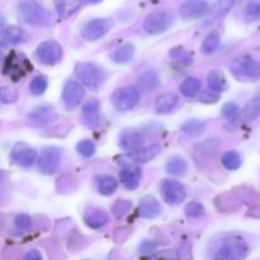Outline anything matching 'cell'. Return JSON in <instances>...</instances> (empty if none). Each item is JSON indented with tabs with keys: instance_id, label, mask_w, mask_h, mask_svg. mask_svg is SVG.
Segmentation results:
<instances>
[{
	"instance_id": "e0dca14e",
	"label": "cell",
	"mask_w": 260,
	"mask_h": 260,
	"mask_svg": "<svg viewBox=\"0 0 260 260\" xmlns=\"http://www.w3.org/2000/svg\"><path fill=\"white\" fill-rule=\"evenodd\" d=\"M161 212V206L156 198L152 196H146L140 201L139 213L142 218H155Z\"/></svg>"
},
{
	"instance_id": "1f68e13d",
	"label": "cell",
	"mask_w": 260,
	"mask_h": 260,
	"mask_svg": "<svg viewBox=\"0 0 260 260\" xmlns=\"http://www.w3.org/2000/svg\"><path fill=\"white\" fill-rule=\"evenodd\" d=\"M221 162H222V165L226 169L233 170L234 172V170H238L241 167V157L239 155V152L231 150V151H228L223 154Z\"/></svg>"
},
{
	"instance_id": "8fae6325",
	"label": "cell",
	"mask_w": 260,
	"mask_h": 260,
	"mask_svg": "<svg viewBox=\"0 0 260 260\" xmlns=\"http://www.w3.org/2000/svg\"><path fill=\"white\" fill-rule=\"evenodd\" d=\"M145 136L136 129H124L119 135L118 145L122 150L128 152H136L144 147Z\"/></svg>"
},
{
	"instance_id": "5bb4252c",
	"label": "cell",
	"mask_w": 260,
	"mask_h": 260,
	"mask_svg": "<svg viewBox=\"0 0 260 260\" xmlns=\"http://www.w3.org/2000/svg\"><path fill=\"white\" fill-rule=\"evenodd\" d=\"M109 24L106 19H93L81 28V37L85 41H96L108 32Z\"/></svg>"
},
{
	"instance_id": "7c38bea8",
	"label": "cell",
	"mask_w": 260,
	"mask_h": 260,
	"mask_svg": "<svg viewBox=\"0 0 260 260\" xmlns=\"http://www.w3.org/2000/svg\"><path fill=\"white\" fill-rule=\"evenodd\" d=\"M84 95H85V90H84V86L80 83L68 81L65 84V86H63L62 101L68 108H75V107H78L84 99Z\"/></svg>"
},
{
	"instance_id": "8992f818",
	"label": "cell",
	"mask_w": 260,
	"mask_h": 260,
	"mask_svg": "<svg viewBox=\"0 0 260 260\" xmlns=\"http://www.w3.org/2000/svg\"><path fill=\"white\" fill-rule=\"evenodd\" d=\"M140 102V90L134 86L118 89L113 95V104L118 111L128 112Z\"/></svg>"
},
{
	"instance_id": "e575fe53",
	"label": "cell",
	"mask_w": 260,
	"mask_h": 260,
	"mask_svg": "<svg viewBox=\"0 0 260 260\" xmlns=\"http://www.w3.org/2000/svg\"><path fill=\"white\" fill-rule=\"evenodd\" d=\"M47 86H48L47 78H46L45 75H38L30 81V85H29L30 93H32L33 95H42V94L46 91V89H47Z\"/></svg>"
},
{
	"instance_id": "30bf717a",
	"label": "cell",
	"mask_w": 260,
	"mask_h": 260,
	"mask_svg": "<svg viewBox=\"0 0 260 260\" xmlns=\"http://www.w3.org/2000/svg\"><path fill=\"white\" fill-rule=\"evenodd\" d=\"M210 10L208 3L205 0H187L179 8V15L185 20L198 19Z\"/></svg>"
},
{
	"instance_id": "836d02e7",
	"label": "cell",
	"mask_w": 260,
	"mask_h": 260,
	"mask_svg": "<svg viewBox=\"0 0 260 260\" xmlns=\"http://www.w3.org/2000/svg\"><path fill=\"white\" fill-rule=\"evenodd\" d=\"M182 129L190 136H200L205 132L206 123L202 121H198V119H192V121H188L187 123L183 124Z\"/></svg>"
},
{
	"instance_id": "7402d4cb",
	"label": "cell",
	"mask_w": 260,
	"mask_h": 260,
	"mask_svg": "<svg viewBox=\"0 0 260 260\" xmlns=\"http://www.w3.org/2000/svg\"><path fill=\"white\" fill-rule=\"evenodd\" d=\"M119 179L127 189H136L140 184V179H141V172L139 168H126L119 173Z\"/></svg>"
},
{
	"instance_id": "6da1fadb",
	"label": "cell",
	"mask_w": 260,
	"mask_h": 260,
	"mask_svg": "<svg viewBox=\"0 0 260 260\" xmlns=\"http://www.w3.org/2000/svg\"><path fill=\"white\" fill-rule=\"evenodd\" d=\"M230 70L240 81H255L260 78V52H248L238 56L231 62Z\"/></svg>"
},
{
	"instance_id": "44dd1931",
	"label": "cell",
	"mask_w": 260,
	"mask_h": 260,
	"mask_svg": "<svg viewBox=\"0 0 260 260\" xmlns=\"http://www.w3.org/2000/svg\"><path fill=\"white\" fill-rule=\"evenodd\" d=\"M53 118V111L48 107H40L35 109L32 113L28 116V123L30 126H45L50 123Z\"/></svg>"
},
{
	"instance_id": "f1b7e54d",
	"label": "cell",
	"mask_w": 260,
	"mask_h": 260,
	"mask_svg": "<svg viewBox=\"0 0 260 260\" xmlns=\"http://www.w3.org/2000/svg\"><path fill=\"white\" fill-rule=\"evenodd\" d=\"M201 80L197 78H187L180 84V93L187 98H193L197 95L201 90Z\"/></svg>"
},
{
	"instance_id": "ffe728a7",
	"label": "cell",
	"mask_w": 260,
	"mask_h": 260,
	"mask_svg": "<svg viewBox=\"0 0 260 260\" xmlns=\"http://www.w3.org/2000/svg\"><path fill=\"white\" fill-rule=\"evenodd\" d=\"M25 41V33L15 25H9L2 32V45L13 46L23 43Z\"/></svg>"
},
{
	"instance_id": "4fadbf2b",
	"label": "cell",
	"mask_w": 260,
	"mask_h": 260,
	"mask_svg": "<svg viewBox=\"0 0 260 260\" xmlns=\"http://www.w3.org/2000/svg\"><path fill=\"white\" fill-rule=\"evenodd\" d=\"M36 157H37L36 150L29 147L28 145L23 144V142L15 144L12 150V160L15 164L20 165V167H32L33 162L36 161Z\"/></svg>"
},
{
	"instance_id": "d6a6232c",
	"label": "cell",
	"mask_w": 260,
	"mask_h": 260,
	"mask_svg": "<svg viewBox=\"0 0 260 260\" xmlns=\"http://www.w3.org/2000/svg\"><path fill=\"white\" fill-rule=\"evenodd\" d=\"M218 45H220V36H218L217 32H211L203 41L201 51L205 55H210V53L215 52L217 50Z\"/></svg>"
},
{
	"instance_id": "5b68a950",
	"label": "cell",
	"mask_w": 260,
	"mask_h": 260,
	"mask_svg": "<svg viewBox=\"0 0 260 260\" xmlns=\"http://www.w3.org/2000/svg\"><path fill=\"white\" fill-rule=\"evenodd\" d=\"M173 15L165 10L150 13L144 22V29L150 35H159L165 32L172 25Z\"/></svg>"
},
{
	"instance_id": "2e32d148",
	"label": "cell",
	"mask_w": 260,
	"mask_h": 260,
	"mask_svg": "<svg viewBox=\"0 0 260 260\" xmlns=\"http://www.w3.org/2000/svg\"><path fill=\"white\" fill-rule=\"evenodd\" d=\"M109 221L108 213L98 207H91L84 212V222L90 229H101Z\"/></svg>"
},
{
	"instance_id": "603a6c76",
	"label": "cell",
	"mask_w": 260,
	"mask_h": 260,
	"mask_svg": "<svg viewBox=\"0 0 260 260\" xmlns=\"http://www.w3.org/2000/svg\"><path fill=\"white\" fill-rule=\"evenodd\" d=\"M178 96L174 93H164L161 95H159L155 102V109L159 113H168L172 109L175 108V106L178 104Z\"/></svg>"
},
{
	"instance_id": "cb8c5ba5",
	"label": "cell",
	"mask_w": 260,
	"mask_h": 260,
	"mask_svg": "<svg viewBox=\"0 0 260 260\" xmlns=\"http://www.w3.org/2000/svg\"><path fill=\"white\" fill-rule=\"evenodd\" d=\"M98 192L103 196H112L118 188V182L111 175H99L95 179Z\"/></svg>"
},
{
	"instance_id": "f546056e",
	"label": "cell",
	"mask_w": 260,
	"mask_h": 260,
	"mask_svg": "<svg viewBox=\"0 0 260 260\" xmlns=\"http://www.w3.org/2000/svg\"><path fill=\"white\" fill-rule=\"evenodd\" d=\"M188 169V164L185 161V159L180 156H173L172 159L168 161L167 164V170L168 173L173 175H177V177H182L185 174Z\"/></svg>"
},
{
	"instance_id": "ab89813d",
	"label": "cell",
	"mask_w": 260,
	"mask_h": 260,
	"mask_svg": "<svg viewBox=\"0 0 260 260\" xmlns=\"http://www.w3.org/2000/svg\"><path fill=\"white\" fill-rule=\"evenodd\" d=\"M218 139H210L207 141H205L203 144L198 145L197 151L201 152L202 155H211L216 151V149L218 147Z\"/></svg>"
},
{
	"instance_id": "d6986e66",
	"label": "cell",
	"mask_w": 260,
	"mask_h": 260,
	"mask_svg": "<svg viewBox=\"0 0 260 260\" xmlns=\"http://www.w3.org/2000/svg\"><path fill=\"white\" fill-rule=\"evenodd\" d=\"M159 152H160V146L159 145L154 144V145H150V146L142 147L141 150H139V151L136 152H132L131 155L123 157V159L129 160L131 162H139V164H141V162H147L151 159H154Z\"/></svg>"
},
{
	"instance_id": "bcb514c9",
	"label": "cell",
	"mask_w": 260,
	"mask_h": 260,
	"mask_svg": "<svg viewBox=\"0 0 260 260\" xmlns=\"http://www.w3.org/2000/svg\"><path fill=\"white\" fill-rule=\"evenodd\" d=\"M84 2L90 3V4H98V3H101L102 0H84Z\"/></svg>"
},
{
	"instance_id": "60d3db41",
	"label": "cell",
	"mask_w": 260,
	"mask_h": 260,
	"mask_svg": "<svg viewBox=\"0 0 260 260\" xmlns=\"http://www.w3.org/2000/svg\"><path fill=\"white\" fill-rule=\"evenodd\" d=\"M14 222L18 230L20 231H28L30 228H32V218H30L28 215H25V213L18 215L17 217H15Z\"/></svg>"
},
{
	"instance_id": "9c48e42d",
	"label": "cell",
	"mask_w": 260,
	"mask_h": 260,
	"mask_svg": "<svg viewBox=\"0 0 260 260\" xmlns=\"http://www.w3.org/2000/svg\"><path fill=\"white\" fill-rule=\"evenodd\" d=\"M61 159V152L57 147H45L38 159V170L42 174L50 175L56 172Z\"/></svg>"
},
{
	"instance_id": "7bdbcfd3",
	"label": "cell",
	"mask_w": 260,
	"mask_h": 260,
	"mask_svg": "<svg viewBox=\"0 0 260 260\" xmlns=\"http://www.w3.org/2000/svg\"><path fill=\"white\" fill-rule=\"evenodd\" d=\"M239 112H240L239 106L236 103H234V102H229V103H226L225 106L222 107V116L229 119L235 118L239 114Z\"/></svg>"
},
{
	"instance_id": "277c9868",
	"label": "cell",
	"mask_w": 260,
	"mask_h": 260,
	"mask_svg": "<svg viewBox=\"0 0 260 260\" xmlns=\"http://www.w3.org/2000/svg\"><path fill=\"white\" fill-rule=\"evenodd\" d=\"M18 17L22 22L30 25H43L47 22V14L40 3L24 0L18 4Z\"/></svg>"
},
{
	"instance_id": "ee69618b",
	"label": "cell",
	"mask_w": 260,
	"mask_h": 260,
	"mask_svg": "<svg viewBox=\"0 0 260 260\" xmlns=\"http://www.w3.org/2000/svg\"><path fill=\"white\" fill-rule=\"evenodd\" d=\"M200 99L202 103L211 104V103H216V102L218 101V95L217 94H215V91L206 90V91H203V94L201 95Z\"/></svg>"
},
{
	"instance_id": "52a82bcc",
	"label": "cell",
	"mask_w": 260,
	"mask_h": 260,
	"mask_svg": "<svg viewBox=\"0 0 260 260\" xmlns=\"http://www.w3.org/2000/svg\"><path fill=\"white\" fill-rule=\"evenodd\" d=\"M161 196L162 200L168 205L177 206L180 205L185 200V188L180 182L173 179H167L161 184Z\"/></svg>"
},
{
	"instance_id": "d4e9b609",
	"label": "cell",
	"mask_w": 260,
	"mask_h": 260,
	"mask_svg": "<svg viewBox=\"0 0 260 260\" xmlns=\"http://www.w3.org/2000/svg\"><path fill=\"white\" fill-rule=\"evenodd\" d=\"M80 7V0H55V8L58 17L66 19Z\"/></svg>"
},
{
	"instance_id": "b9f144b4",
	"label": "cell",
	"mask_w": 260,
	"mask_h": 260,
	"mask_svg": "<svg viewBox=\"0 0 260 260\" xmlns=\"http://www.w3.org/2000/svg\"><path fill=\"white\" fill-rule=\"evenodd\" d=\"M0 98L4 104L13 103L17 99V91L10 86H3L2 90H0Z\"/></svg>"
},
{
	"instance_id": "ba28073f",
	"label": "cell",
	"mask_w": 260,
	"mask_h": 260,
	"mask_svg": "<svg viewBox=\"0 0 260 260\" xmlns=\"http://www.w3.org/2000/svg\"><path fill=\"white\" fill-rule=\"evenodd\" d=\"M36 55L38 60L45 65H55L62 58L63 50L55 41H47L38 46Z\"/></svg>"
},
{
	"instance_id": "4dcf8cb0",
	"label": "cell",
	"mask_w": 260,
	"mask_h": 260,
	"mask_svg": "<svg viewBox=\"0 0 260 260\" xmlns=\"http://www.w3.org/2000/svg\"><path fill=\"white\" fill-rule=\"evenodd\" d=\"M234 4H235V0H218L215 4V7H213L210 18H208L210 22H215V20L220 19L223 15H226V13L230 12Z\"/></svg>"
},
{
	"instance_id": "74e56055",
	"label": "cell",
	"mask_w": 260,
	"mask_h": 260,
	"mask_svg": "<svg viewBox=\"0 0 260 260\" xmlns=\"http://www.w3.org/2000/svg\"><path fill=\"white\" fill-rule=\"evenodd\" d=\"M76 150H78L79 154L83 155V156L90 157L95 154L96 147L95 144H94L93 141H90V140H83V141H80L76 145Z\"/></svg>"
},
{
	"instance_id": "d590c367",
	"label": "cell",
	"mask_w": 260,
	"mask_h": 260,
	"mask_svg": "<svg viewBox=\"0 0 260 260\" xmlns=\"http://www.w3.org/2000/svg\"><path fill=\"white\" fill-rule=\"evenodd\" d=\"M245 17L250 22L260 20V0H251L245 8Z\"/></svg>"
},
{
	"instance_id": "ac0fdd59",
	"label": "cell",
	"mask_w": 260,
	"mask_h": 260,
	"mask_svg": "<svg viewBox=\"0 0 260 260\" xmlns=\"http://www.w3.org/2000/svg\"><path fill=\"white\" fill-rule=\"evenodd\" d=\"M260 116V94L254 96L250 102L245 106V108L241 111L238 121L240 123H249V122L255 121Z\"/></svg>"
},
{
	"instance_id": "7a4b0ae2",
	"label": "cell",
	"mask_w": 260,
	"mask_h": 260,
	"mask_svg": "<svg viewBox=\"0 0 260 260\" xmlns=\"http://www.w3.org/2000/svg\"><path fill=\"white\" fill-rule=\"evenodd\" d=\"M249 254V246L239 236L225 238L217 246L213 260H244Z\"/></svg>"
},
{
	"instance_id": "4316f807",
	"label": "cell",
	"mask_w": 260,
	"mask_h": 260,
	"mask_svg": "<svg viewBox=\"0 0 260 260\" xmlns=\"http://www.w3.org/2000/svg\"><path fill=\"white\" fill-rule=\"evenodd\" d=\"M135 55V46L132 43H124L123 46L117 48L111 55L112 61L116 63H127L134 58Z\"/></svg>"
},
{
	"instance_id": "3957f363",
	"label": "cell",
	"mask_w": 260,
	"mask_h": 260,
	"mask_svg": "<svg viewBox=\"0 0 260 260\" xmlns=\"http://www.w3.org/2000/svg\"><path fill=\"white\" fill-rule=\"evenodd\" d=\"M75 75L83 85L91 90H98L106 83V71L91 62H80L75 66Z\"/></svg>"
},
{
	"instance_id": "f35d334b",
	"label": "cell",
	"mask_w": 260,
	"mask_h": 260,
	"mask_svg": "<svg viewBox=\"0 0 260 260\" xmlns=\"http://www.w3.org/2000/svg\"><path fill=\"white\" fill-rule=\"evenodd\" d=\"M131 208L132 206L128 201H117L113 207H112V211H113V215L116 217L121 218L123 216H126L131 211Z\"/></svg>"
},
{
	"instance_id": "484cf974",
	"label": "cell",
	"mask_w": 260,
	"mask_h": 260,
	"mask_svg": "<svg viewBox=\"0 0 260 260\" xmlns=\"http://www.w3.org/2000/svg\"><path fill=\"white\" fill-rule=\"evenodd\" d=\"M157 85H159V76L152 70L144 73L140 76L139 80H137L139 90L145 91V93H149V91L154 90Z\"/></svg>"
},
{
	"instance_id": "f6af8a7d",
	"label": "cell",
	"mask_w": 260,
	"mask_h": 260,
	"mask_svg": "<svg viewBox=\"0 0 260 260\" xmlns=\"http://www.w3.org/2000/svg\"><path fill=\"white\" fill-rule=\"evenodd\" d=\"M23 260H43V259H42V255H41L40 251L30 250L25 254Z\"/></svg>"
},
{
	"instance_id": "9a60e30c",
	"label": "cell",
	"mask_w": 260,
	"mask_h": 260,
	"mask_svg": "<svg viewBox=\"0 0 260 260\" xmlns=\"http://www.w3.org/2000/svg\"><path fill=\"white\" fill-rule=\"evenodd\" d=\"M81 118L84 124L88 128H96L101 123V116H99V102L96 99H90L86 102L81 111Z\"/></svg>"
},
{
	"instance_id": "8d00e7d4",
	"label": "cell",
	"mask_w": 260,
	"mask_h": 260,
	"mask_svg": "<svg viewBox=\"0 0 260 260\" xmlns=\"http://www.w3.org/2000/svg\"><path fill=\"white\" fill-rule=\"evenodd\" d=\"M184 212L189 218H197V217H201V216L205 215L206 210H205V207H203L202 203L189 202L187 206H185Z\"/></svg>"
},
{
	"instance_id": "83f0119b",
	"label": "cell",
	"mask_w": 260,
	"mask_h": 260,
	"mask_svg": "<svg viewBox=\"0 0 260 260\" xmlns=\"http://www.w3.org/2000/svg\"><path fill=\"white\" fill-rule=\"evenodd\" d=\"M207 83L210 90L215 91V93H221V91H225L228 89V80L221 71H211L208 74Z\"/></svg>"
}]
</instances>
